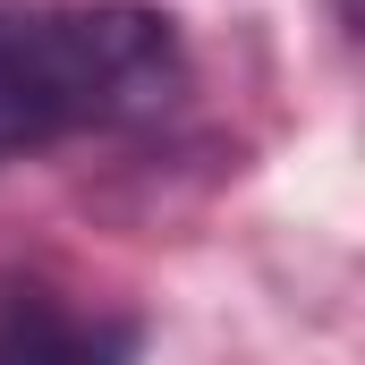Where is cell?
<instances>
[{"instance_id": "cell-1", "label": "cell", "mask_w": 365, "mask_h": 365, "mask_svg": "<svg viewBox=\"0 0 365 365\" xmlns=\"http://www.w3.org/2000/svg\"><path fill=\"white\" fill-rule=\"evenodd\" d=\"M179 93V17L145 0H0V162L136 128Z\"/></svg>"}, {"instance_id": "cell-2", "label": "cell", "mask_w": 365, "mask_h": 365, "mask_svg": "<svg viewBox=\"0 0 365 365\" xmlns=\"http://www.w3.org/2000/svg\"><path fill=\"white\" fill-rule=\"evenodd\" d=\"M145 323L51 280H0V365H136Z\"/></svg>"}]
</instances>
